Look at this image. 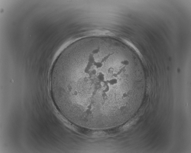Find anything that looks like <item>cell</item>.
<instances>
[{"label":"cell","mask_w":191,"mask_h":153,"mask_svg":"<svg viewBox=\"0 0 191 153\" xmlns=\"http://www.w3.org/2000/svg\"><path fill=\"white\" fill-rule=\"evenodd\" d=\"M121 48L108 39L93 38L75 42L55 61L50 81L53 102L60 113L77 125H108L126 106L129 79Z\"/></svg>","instance_id":"cell-1"}]
</instances>
